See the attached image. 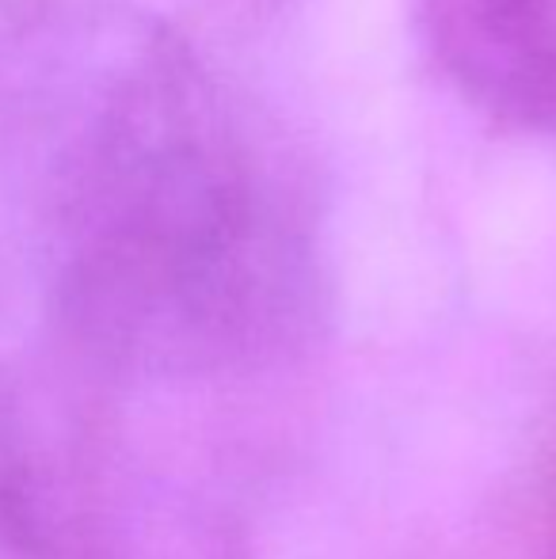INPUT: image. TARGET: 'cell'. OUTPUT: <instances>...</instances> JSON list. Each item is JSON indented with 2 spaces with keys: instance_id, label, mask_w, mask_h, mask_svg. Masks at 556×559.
<instances>
[{
  "instance_id": "cell-2",
  "label": "cell",
  "mask_w": 556,
  "mask_h": 559,
  "mask_svg": "<svg viewBox=\"0 0 556 559\" xmlns=\"http://www.w3.org/2000/svg\"><path fill=\"white\" fill-rule=\"evenodd\" d=\"M8 499H12V479H8V445L0 435V522L8 518Z\"/></svg>"
},
{
  "instance_id": "cell-1",
  "label": "cell",
  "mask_w": 556,
  "mask_h": 559,
  "mask_svg": "<svg viewBox=\"0 0 556 559\" xmlns=\"http://www.w3.org/2000/svg\"><path fill=\"white\" fill-rule=\"evenodd\" d=\"M446 76L484 115L556 130V0H427Z\"/></svg>"
}]
</instances>
